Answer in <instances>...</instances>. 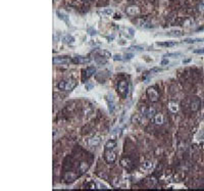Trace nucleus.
<instances>
[{"label": "nucleus", "mask_w": 204, "mask_h": 191, "mask_svg": "<svg viewBox=\"0 0 204 191\" xmlns=\"http://www.w3.org/2000/svg\"><path fill=\"white\" fill-rule=\"evenodd\" d=\"M123 59V56H121V54H115V55H113V60H115V61H117V60L121 61Z\"/></svg>", "instance_id": "34"}, {"label": "nucleus", "mask_w": 204, "mask_h": 191, "mask_svg": "<svg viewBox=\"0 0 204 191\" xmlns=\"http://www.w3.org/2000/svg\"><path fill=\"white\" fill-rule=\"evenodd\" d=\"M97 52H98L99 56H102V57H105V58L111 57V54H110V52H108L107 50H99V51Z\"/></svg>", "instance_id": "24"}, {"label": "nucleus", "mask_w": 204, "mask_h": 191, "mask_svg": "<svg viewBox=\"0 0 204 191\" xmlns=\"http://www.w3.org/2000/svg\"><path fill=\"white\" fill-rule=\"evenodd\" d=\"M104 158L107 164H113L117 160V152L115 148H105L104 149Z\"/></svg>", "instance_id": "3"}, {"label": "nucleus", "mask_w": 204, "mask_h": 191, "mask_svg": "<svg viewBox=\"0 0 204 191\" xmlns=\"http://www.w3.org/2000/svg\"><path fill=\"white\" fill-rule=\"evenodd\" d=\"M190 60H191V59H186V60H184L183 63H189Z\"/></svg>", "instance_id": "44"}, {"label": "nucleus", "mask_w": 204, "mask_h": 191, "mask_svg": "<svg viewBox=\"0 0 204 191\" xmlns=\"http://www.w3.org/2000/svg\"><path fill=\"white\" fill-rule=\"evenodd\" d=\"M153 168H154V164H153V162H151V160H147V162H145L142 164V170H144V171L146 172L152 171Z\"/></svg>", "instance_id": "18"}, {"label": "nucleus", "mask_w": 204, "mask_h": 191, "mask_svg": "<svg viewBox=\"0 0 204 191\" xmlns=\"http://www.w3.org/2000/svg\"><path fill=\"white\" fill-rule=\"evenodd\" d=\"M201 41H203V39H198V38L192 39V38H188V39H185L184 42H185V43H195V42H201Z\"/></svg>", "instance_id": "28"}, {"label": "nucleus", "mask_w": 204, "mask_h": 191, "mask_svg": "<svg viewBox=\"0 0 204 191\" xmlns=\"http://www.w3.org/2000/svg\"><path fill=\"white\" fill-rule=\"evenodd\" d=\"M63 42L66 43V44H74L75 43V38L70 35V34H67V35H64V37L62 38Z\"/></svg>", "instance_id": "22"}, {"label": "nucleus", "mask_w": 204, "mask_h": 191, "mask_svg": "<svg viewBox=\"0 0 204 191\" xmlns=\"http://www.w3.org/2000/svg\"><path fill=\"white\" fill-rule=\"evenodd\" d=\"M130 50H135V51H143L144 48L141 47V46H132V47L129 48Z\"/></svg>", "instance_id": "31"}, {"label": "nucleus", "mask_w": 204, "mask_h": 191, "mask_svg": "<svg viewBox=\"0 0 204 191\" xmlns=\"http://www.w3.org/2000/svg\"><path fill=\"white\" fill-rule=\"evenodd\" d=\"M121 164L123 168L126 169H130L132 167V160L129 158V157H123L121 160Z\"/></svg>", "instance_id": "20"}, {"label": "nucleus", "mask_w": 204, "mask_h": 191, "mask_svg": "<svg viewBox=\"0 0 204 191\" xmlns=\"http://www.w3.org/2000/svg\"><path fill=\"white\" fill-rule=\"evenodd\" d=\"M191 25L193 26V20H191V18H187V20H185L184 22H183V26H184V27H190Z\"/></svg>", "instance_id": "30"}, {"label": "nucleus", "mask_w": 204, "mask_h": 191, "mask_svg": "<svg viewBox=\"0 0 204 191\" xmlns=\"http://www.w3.org/2000/svg\"><path fill=\"white\" fill-rule=\"evenodd\" d=\"M136 24H137L138 27L144 28V29H149V28L153 27V26L151 25V22H149L148 20H146L145 18H137V20H136Z\"/></svg>", "instance_id": "10"}, {"label": "nucleus", "mask_w": 204, "mask_h": 191, "mask_svg": "<svg viewBox=\"0 0 204 191\" xmlns=\"http://www.w3.org/2000/svg\"><path fill=\"white\" fill-rule=\"evenodd\" d=\"M156 183H157L156 178L151 177V178H149V179H147V184H148V186H149V187H153V186H155V185H156Z\"/></svg>", "instance_id": "27"}, {"label": "nucleus", "mask_w": 204, "mask_h": 191, "mask_svg": "<svg viewBox=\"0 0 204 191\" xmlns=\"http://www.w3.org/2000/svg\"><path fill=\"white\" fill-rule=\"evenodd\" d=\"M201 117L204 119V108H203V109H202V111H201Z\"/></svg>", "instance_id": "43"}, {"label": "nucleus", "mask_w": 204, "mask_h": 191, "mask_svg": "<svg viewBox=\"0 0 204 191\" xmlns=\"http://www.w3.org/2000/svg\"><path fill=\"white\" fill-rule=\"evenodd\" d=\"M142 111V115H143V117H145L146 119H153V117L155 116V114H156V110H155L154 107H151V106H149V107H146V106H143L141 109Z\"/></svg>", "instance_id": "5"}, {"label": "nucleus", "mask_w": 204, "mask_h": 191, "mask_svg": "<svg viewBox=\"0 0 204 191\" xmlns=\"http://www.w3.org/2000/svg\"><path fill=\"white\" fill-rule=\"evenodd\" d=\"M56 14H57V16H58L60 20H62L63 22H65L67 25L70 26V20H68V16H67V14H65L63 10H57L56 11Z\"/></svg>", "instance_id": "16"}, {"label": "nucleus", "mask_w": 204, "mask_h": 191, "mask_svg": "<svg viewBox=\"0 0 204 191\" xmlns=\"http://www.w3.org/2000/svg\"><path fill=\"white\" fill-rule=\"evenodd\" d=\"M153 122L155 125H162L163 124V116L160 112L155 114V116L153 117Z\"/></svg>", "instance_id": "19"}, {"label": "nucleus", "mask_w": 204, "mask_h": 191, "mask_svg": "<svg viewBox=\"0 0 204 191\" xmlns=\"http://www.w3.org/2000/svg\"><path fill=\"white\" fill-rule=\"evenodd\" d=\"M89 169V164L87 162H81L79 164V175H83Z\"/></svg>", "instance_id": "14"}, {"label": "nucleus", "mask_w": 204, "mask_h": 191, "mask_svg": "<svg viewBox=\"0 0 204 191\" xmlns=\"http://www.w3.org/2000/svg\"><path fill=\"white\" fill-rule=\"evenodd\" d=\"M88 33L90 34V35H96V30H94L93 28H88Z\"/></svg>", "instance_id": "37"}, {"label": "nucleus", "mask_w": 204, "mask_h": 191, "mask_svg": "<svg viewBox=\"0 0 204 191\" xmlns=\"http://www.w3.org/2000/svg\"><path fill=\"white\" fill-rule=\"evenodd\" d=\"M161 69H159V67H154V69H152V70H150V73L151 74H153V73H157V72H161Z\"/></svg>", "instance_id": "39"}, {"label": "nucleus", "mask_w": 204, "mask_h": 191, "mask_svg": "<svg viewBox=\"0 0 204 191\" xmlns=\"http://www.w3.org/2000/svg\"><path fill=\"white\" fill-rule=\"evenodd\" d=\"M198 10H199L200 14H204V3H200V4L198 5Z\"/></svg>", "instance_id": "36"}, {"label": "nucleus", "mask_w": 204, "mask_h": 191, "mask_svg": "<svg viewBox=\"0 0 204 191\" xmlns=\"http://www.w3.org/2000/svg\"><path fill=\"white\" fill-rule=\"evenodd\" d=\"M166 35H167V36H173V37H180V36H182L183 33L182 31H171V32L166 33Z\"/></svg>", "instance_id": "26"}, {"label": "nucleus", "mask_w": 204, "mask_h": 191, "mask_svg": "<svg viewBox=\"0 0 204 191\" xmlns=\"http://www.w3.org/2000/svg\"><path fill=\"white\" fill-rule=\"evenodd\" d=\"M101 142V137L100 136H94V137L90 138L89 141H88V144H89L90 147H96L100 144Z\"/></svg>", "instance_id": "13"}, {"label": "nucleus", "mask_w": 204, "mask_h": 191, "mask_svg": "<svg viewBox=\"0 0 204 191\" xmlns=\"http://www.w3.org/2000/svg\"><path fill=\"white\" fill-rule=\"evenodd\" d=\"M97 187H98L97 189H107V187L105 185L101 184V183H97Z\"/></svg>", "instance_id": "40"}, {"label": "nucleus", "mask_w": 204, "mask_h": 191, "mask_svg": "<svg viewBox=\"0 0 204 191\" xmlns=\"http://www.w3.org/2000/svg\"><path fill=\"white\" fill-rule=\"evenodd\" d=\"M72 61V59L67 56H55V57H53L54 65H67Z\"/></svg>", "instance_id": "7"}, {"label": "nucleus", "mask_w": 204, "mask_h": 191, "mask_svg": "<svg viewBox=\"0 0 204 191\" xmlns=\"http://www.w3.org/2000/svg\"><path fill=\"white\" fill-rule=\"evenodd\" d=\"M86 73V78H90V77H92L93 75L96 73V67H88L85 71Z\"/></svg>", "instance_id": "21"}, {"label": "nucleus", "mask_w": 204, "mask_h": 191, "mask_svg": "<svg viewBox=\"0 0 204 191\" xmlns=\"http://www.w3.org/2000/svg\"><path fill=\"white\" fill-rule=\"evenodd\" d=\"M104 14H112V9H105V10H104Z\"/></svg>", "instance_id": "42"}, {"label": "nucleus", "mask_w": 204, "mask_h": 191, "mask_svg": "<svg viewBox=\"0 0 204 191\" xmlns=\"http://www.w3.org/2000/svg\"><path fill=\"white\" fill-rule=\"evenodd\" d=\"M180 52H174V53H166L163 55V58H167V57H177L180 55Z\"/></svg>", "instance_id": "29"}, {"label": "nucleus", "mask_w": 204, "mask_h": 191, "mask_svg": "<svg viewBox=\"0 0 204 191\" xmlns=\"http://www.w3.org/2000/svg\"><path fill=\"white\" fill-rule=\"evenodd\" d=\"M146 93H147V96H148L149 100H150L151 102H157V101H158L159 93H158V91H157L155 87H153V86L149 87L148 89H147V91H146Z\"/></svg>", "instance_id": "4"}, {"label": "nucleus", "mask_w": 204, "mask_h": 191, "mask_svg": "<svg viewBox=\"0 0 204 191\" xmlns=\"http://www.w3.org/2000/svg\"><path fill=\"white\" fill-rule=\"evenodd\" d=\"M77 177H78V175H76L73 172H67L64 175V177H63V179L65 180V182L68 183V182H74L75 180L77 179Z\"/></svg>", "instance_id": "15"}, {"label": "nucleus", "mask_w": 204, "mask_h": 191, "mask_svg": "<svg viewBox=\"0 0 204 191\" xmlns=\"http://www.w3.org/2000/svg\"><path fill=\"white\" fill-rule=\"evenodd\" d=\"M160 65H168V59H166V58L162 59V60H161V63H160Z\"/></svg>", "instance_id": "41"}, {"label": "nucleus", "mask_w": 204, "mask_h": 191, "mask_svg": "<svg viewBox=\"0 0 204 191\" xmlns=\"http://www.w3.org/2000/svg\"><path fill=\"white\" fill-rule=\"evenodd\" d=\"M121 34H123V36H125L127 39H132L135 35V32L132 28H123V29H121Z\"/></svg>", "instance_id": "12"}, {"label": "nucleus", "mask_w": 204, "mask_h": 191, "mask_svg": "<svg viewBox=\"0 0 204 191\" xmlns=\"http://www.w3.org/2000/svg\"><path fill=\"white\" fill-rule=\"evenodd\" d=\"M83 1H87V0H83Z\"/></svg>", "instance_id": "45"}, {"label": "nucleus", "mask_w": 204, "mask_h": 191, "mask_svg": "<svg viewBox=\"0 0 204 191\" xmlns=\"http://www.w3.org/2000/svg\"><path fill=\"white\" fill-rule=\"evenodd\" d=\"M87 188L88 189H97V186L94 182H90L87 184Z\"/></svg>", "instance_id": "32"}, {"label": "nucleus", "mask_w": 204, "mask_h": 191, "mask_svg": "<svg viewBox=\"0 0 204 191\" xmlns=\"http://www.w3.org/2000/svg\"><path fill=\"white\" fill-rule=\"evenodd\" d=\"M129 89H130V86H129L128 80H121V81L119 82V84H117V92L123 98L128 97Z\"/></svg>", "instance_id": "2"}, {"label": "nucleus", "mask_w": 204, "mask_h": 191, "mask_svg": "<svg viewBox=\"0 0 204 191\" xmlns=\"http://www.w3.org/2000/svg\"><path fill=\"white\" fill-rule=\"evenodd\" d=\"M141 10H140L139 6L135 4H132V5H129L128 7L126 8V14L130 16H137L140 14Z\"/></svg>", "instance_id": "6"}, {"label": "nucleus", "mask_w": 204, "mask_h": 191, "mask_svg": "<svg viewBox=\"0 0 204 191\" xmlns=\"http://www.w3.org/2000/svg\"><path fill=\"white\" fill-rule=\"evenodd\" d=\"M123 57H125L123 59H126V60H130V59H132L133 57H134V54L133 53H126L125 55H123Z\"/></svg>", "instance_id": "33"}, {"label": "nucleus", "mask_w": 204, "mask_h": 191, "mask_svg": "<svg viewBox=\"0 0 204 191\" xmlns=\"http://www.w3.org/2000/svg\"><path fill=\"white\" fill-rule=\"evenodd\" d=\"M200 106H201V100H200L198 97H195L193 100L191 101V104H190V109L192 111H198L200 109Z\"/></svg>", "instance_id": "11"}, {"label": "nucleus", "mask_w": 204, "mask_h": 191, "mask_svg": "<svg viewBox=\"0 0 204 191\" xmlns=\"http://www.w3.org/2000/svg\"><path fill=\"white\" fill-rule=\"evenodd\" d=\"M77 86V82L73 79H67V80H62L58 83L57 87L61 91H72Z\"/></svg>", "instance_id": "1"}, {"label": "nucleus", "mask_w": 204, "mask_h": 191, "mask_svg": "<svg viewBox=\"0 0 204 191\" xmlns=\"http://www.w3.org/2000/svg\"><path fill=\"white\" fill-rule=\"evenodd\" d=\"M95 61H96L98 65H105V63H107V58L102 57V56H97L96 58H95Z\"/></svg>", "instance_id": "25"}, {"label": "nucleus", "mask_w": 204, "mask_h": 191, "mask_svg": "<svg viewBox=\"0 0 204 191\" xmlns=\"http://www.w3.org/2000/svg\"><path fill=\"white\" fill-rule=\"evenodd\" d=\"M167 107L168 109H169V111L173 112V114H176V112H178V110H179V104H178V102H176V101H169L167 104Z\"/></svg>", "instance_id": "17"}, {"label": "nucleus", "mask_w": 204, "mask_h": 191, "mask_svg": "<svg viewBox=\"0 0 204 191\" xmlns=\"http://www.w3.org/2000/svg\"><path fill=\"white\" fill-rule=\"evenodd\" d=\"M92 59L90 57H86V56H82V55H78L75 56L73 58V63H78V65H86V63H89Z\"/></svg>", "instance_id": "9"}, {"label": "nucleus", "mask_w": 204, "mask_h": 191, "mask_svg": "<svg viewBox=\"0 0 204 191\" xmlns=\"http://www.w3.org/2000/svg\"><path fill=\"white\" fill-rule=\"evenodd\" d=\"M93 87H94V86H93V84H92V83H90V82H88V83L86 84V89H87L88 91L92 89Z\"/></svg>", "instance_id": "38"}, {"label": "nucleus", "mask_w": 204, "mask_h": 191, "mask_svg": "<svg viewBox=\"0 0 204 191\" xmlns=\"http://www.w3.org/2000/svg\"><path fill=\"white\" fill-rule=\"evenodd\" d=\"M106 101H107V105H108V110H109L110 114H113L115 111V98L112 96V94H107L106 95Z\"/></svg>", "instance_id": "8"}, {"label": "nucleus", "mask_w": 204, "mask_h": 191, "mask_svg": "<svg viewBox=\"0 0 204 191\" xmlns=\"http://www.w3.org/2000/svg\"><path fill=\"white\" fill-rule=\"evenodd\" d=\"M193 52H194V53H196V54H204V47L197 48V49H195Z\"/></svg>", "instance_id": "35"}, {"label": "nucleus", "mask_w": 204, "mask_h": 191, "mask_svg": "<svg viewBox=\"0 0 204 191\" xmlns=\"http://www.w3.org/2000/svg\"><path fill=\"white\" fill-rule=\"evenodd\" d=\"M177 43L176 42H157L156 45L157 46H161V47H173V46H176Z\"/></svg>", "instance_id": "23"}]
</instances>
